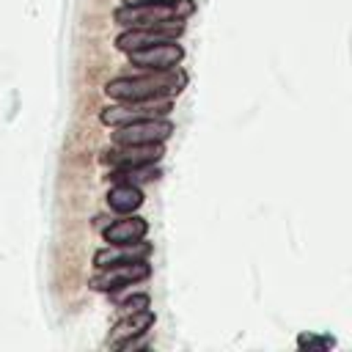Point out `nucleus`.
Masks as SVG:
<instances>
[{
  "mask_svg": "<svg viewBox=\"0 0 352 352\" xmlns=\"http://www.w3.org/2000/svg\"><path fill=\"white\" fill-rule=\"evenodd\" d=\"M187 74L182 69H162V72H146L138 77H116L104 85V94L116 102L129 99H154V96H173L184 88Z\"/></svg>",
  "mask_w": 352,
  "mask_h": 352,
  "instance_id": "f257e3e1",
  "label": "nucleus"
},
{
  "mask_svg": "<svg viewBox=\"0 0 352 352\" xmlns=\"http://www.w3.org/2000/svg\"><path fill=\"white\" fill-rule=\"evenodd\" d=\"M192 0L173 3H148V6H121L116 8V22L124 28H184V19L192 14Z\"/></svg>",
  "mask_w": 352,
  "mask_h": 352,
  "instance_id": "f03ea898",
  "label": "nucleus"
},
{
  "mask_svg": "<svg viewBox=\"0 0 352 352\" xmlns=\"http://www.w3.org/2000/svg\"><path fill=\"white\" fill-rule=\"evenodd\" d=\"M170 110H173V96L129 99V102H118V104L104 107L99 113V118L107 126H121V124H132V121H143V118H168Z\"/></svg>",
  "mask_w": 352,
  "mask_h": 352,
  "instance_id": "7ed1b4c3",
  "label": "nucleus"
},
{
  "mask_svg": "<svg viewBox=\"0 0 352 352\" xmlns=\"http://www.w3.org/2000/svg\"><path fill=\"white\" fill-rule=\"evenodd\" d=\"M151 275V267L146 258H138V261H121V264H110V267H102L94 278H91V289L94 292H118L124 286H132L138 280H146Z\"/></svg>",
  "mask_w": 352,
  "mask_h": 352,
  "instance_id": "20e7f679",
  "label": "nucleus"
},
{
  "mask_svg": "<svg viewBox=\"0 0 352 352\" xmlns=\"http://www.w3.org/2000/svg\"><path fill=\"white\" fill-rule=\"evenodd\" d=\"M126 55H129V63L138 66V69L162 72V69L179 66L182 58H184V50H182V44H176V38H170V41H160V44H151V47L132 50Z\"/></svg>",
  "mask_w": 352,
  "mask_h": 352,
  "instance_id": "39448f33",
  "label": "nucleus"
},
{
  "mask_svg": "<svg viewBox=\"0 0 352 352\" xmlns=\"http://www.w3.org/2000/svg\"><path fill=\"white\" fill-rule=\"evenodd\" d=\"M173 132L168 118H143L132 124H121L113 132V143H165Z\"/></svg>",
  "mask_w": 352,
  "mask_h": 352,
  "instance_id": "423d86ee",
  "label": "nucleus"
},
{
  "mask_svg": "<svg viewBox=\"0 0 352 352\" xmlns=\"http://www.w3.org/2000/svg\"><path fill=\"white\" fill-rule=\"evenodd\" d=\"M165 154L162 143H113L110 151H104V162L110 168H132V165H148L160 162Z\"/></svg>",
  "mask_w": 352,
  "mask_h": 352,
  "instance_id": "0eeeda50",
  "label": "nucleus"
},
{
  "mask_svg": "<svg viewBox=\"0 0 352 352\" xmlns=\"http://www.w3.org/2000/svg\"><path fill=\"white\" fill-rule=\"evenodd\" d=\"M151 324H154V314H151L148 308L124 314V316L116 322V327L110 330L107 344H110L113 349H132V346H138V338H140Z\"/></svg>",
  "mask_w": 352,
  "mask_h": 352,
  "instance_id": "6e6552de",
  "label": "nucleus"
},
{
  "mask_svg": "<svg viewBox=\"0 0 352 352\" xmlns=\"http://www.w3.org/2000/svg\"><path fill=\"white\" fill-rule=\"evenodd\" d=\"M182 33H184V28H126L116 38V47L121 52H132V50H140V47H151V44H160V41L179 38Z\"/></svg>",
  "mask_w": 352,
  "mask_h": 352,
  "instance_id": "1a4fd4ad",
  "label": "nucleus"
},
{
  "mask_svg": "<svg viewBox=\"0 0 352 352\" xmlns=\"http://www.w3.org/2000/svg\"><path fill=\"white\" fill-rule=\"evenodd\" d=\"M148 234V223L138 214H121L118 220L102 226V236L110 245H126V242H138Z\"/></svg>",
  "mask_w": 352,
  "mask_h": 352,
  "instance_id": "9d476101",
  "label": "nucleus"
},
{
  "mask_svg": "<svg viewBox=\"0 0 352 352\" xmlns=\"http://www.w3.org/2000/svg\"><path fill=\"white\" fill-rule=\"evenodd\" d=\"M151 253V245L138 239V242H126V245H107L102 250H96L94 256V264L102 270V267H110V264H121V261H138V258H148Z\"/></svg>",
  "mask_w": 352,
  "mask_h": 352,
  "instance_id": "9b49d317",
  "label": "nucleus"
},
{
  "mask_svg": "<svg viewBox=\"0 0 352 352\" xmlns=\"http://www.w3.org/2000/svg\"><path fill=\"white\" fill-rule=\"evenodd\" d=\"M107 206L116 214H132L143 206V192L138 184H126V182H116L107 192Z\"/></svg>",
  "mask_w": 352,
  "mask_h": 352,
  "instance_id": "f8f14e48",
  "label": "nucleus"
},
{
  "mask_svg": "<svg viewBox=\"0 0 352 352\" xmlns=\"http://www.w3.org/2000/svg\"><path fill=\"white\" fill-rule=\"evenodd\" d=\"M160 176V168L157 162H148V165H132V168H113L110 170V182H126V184H143V182H154Z\"/></svg>",
  "mask_w": 352,
  "mask_h": 352,
  "instance_id": "ddd939ff",
  "label": "nucleus"
},
{
  "mask_svg": "<svg viewBox=\"0 0 352 352\" xmlns=\"http://www.w3.org/2000/svg\"><path fill=\"white\" fill-rule=\"evenodd\" d=\"M297 346L300 349H330V346H336V338L333 336H311V333H302L297 338Z\"/></svg>",
  "mask_w": 352,
  "mask_h": 352,
  "instance_id": "4468645a",
  "label": "nucleus"
},
{
  "mask_svg": "<svg viewBox=\"0 0 352 352\" xmlns=\"http://www.w3.org/2000/svg\"><path fill=\"white\" fill-rule=\"evenodd\" d=\"M148 294H132V297H124L118 305H121V311L124 314H132V311H143V308H148Z\"/></svg>",
  "mask_w": 352,
  "mask_h": 352,
  "instance_id": "2eb2a0df",
  "label": "nucleus"
},
{
  "mask_svg": "<svg viewBox=\"0 0 352 352\" xmlns=\"http://www.w3.org/2000/svg\"><path fill=\"white\" fill-rule=\"evenodd\" d=\"M126 6H148V3H173V0H124Z\"/></svg>",
  "mask_w": 352,
  "mask_h": 352,
  "instance_id": "dca6fc26",
  "label": "nucleus"
}]
</instances>
